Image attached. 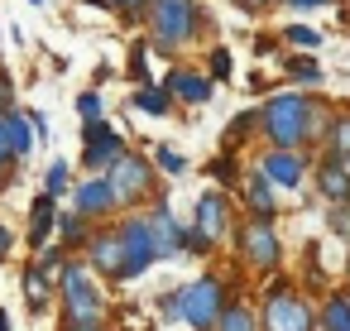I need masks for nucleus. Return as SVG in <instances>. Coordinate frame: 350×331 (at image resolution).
Segmentation results:
<instances>
[{
    "label": "nucleus",
    "instance_id": "obj_1",
    "mask_svg": "<svg viewBox=\"0 0 350 331\" xmlns=\"http://www.w3.org/2000/svg\"><path fill=\"white\" fill-rule=\"evenodd\" d=\"M259 120H264V130H269V140H273L278 149H297V144L312 135V106H307L302 96H293V92L273 96Z\"/></svg>",
    "mask_w": 350,
    "mask_h": 331
},
{
    "label": "nucleus",
    "instance_id": "obj_2",
    "mask_svg": "<svg viewBox=\"0 0 350 331\" xmlns=\"http://www.w3.org/2000/svg\"><path fill=\"white\" fill-rule=\"evenodd\" d=\"M226 307H230V302H226L221 278H197V283H187V288L178 293V317H183L187 326H197V331H211Z\"/></svg>",
    "mask_w": 350,
    "mask_h": 331
},
{
    "label": "nucleus",
    "instance_id": "obj_3",
    "mask_svg": "<svg viewBox=\"0 0 350 331\" xmlns=\"http://www.w3.org/2000/svg\"><path fill=\"white\" fill-rule=\"evenodd\" d=\"M149 20H154L159 44H183V39L197 34L202 10H197V0H154V5H149Z\"/></svg>",
    "mask_w": 350,
    "mask_h": 331
},
{
    "label": "nucleus",
    "instance_id": "obj_4",
    "mask_svg": "<svg viewBox=\"0 0 350 331\" xmlns=\"http://www.w3.org/2000/svg\"><path fill=\"white\" fill-rule=\"evenodd\" d=\"M264 326L269 331H312V307L293 297L288 288H269L264 297Z\"/></svg>",
    "mask_w": 350,
    "mask_h": 331
},
{
    "label": "nucleus",
    "instance_id": "obj_5",
    "mask_svg": "<svg viewBox=\"0 0 350 331\" xmlns=\"http://www.w3.org/2000/svg\"><path fill=\"white\" fill-rule=\"evenodd\" d=\"M120 245H125L120 278H139V274L159 259V250H154V226H149V221H125V226H120Z\"/></svg>",
    "mask_w": 350,
    "mask_h": 331
},
{
    "label": "nucleus",
    "instance_id": "obj_6",
    "mask_svg": "<svg viewBox=\"0 0 350 331\" xmlns=\"http://www.w3.org/2000/svg\"><path fill=\"white\" fill-rule=\"evenodd\" d=\"M63 302H68V317L72 321H101V293L87 283V274L77 264L63 269Z\"/></svg>",
    "mask_w": 350,
    "mask_h": 331
},
{
    "label": "nucleus",
    "instance_id": "obj_7",
    "mask_svg": "<svg viewBox=\"0 0 350 331\" xmlns=\"http://www.w3.org/2000/svg\"><path fill=\"white\" fill-rule=\"evenodd\" d=\"M111 187H116V202H139L154 192V178H149V163L139 154H120L116 168H111Z\"/></svg>",
    "mask_w": 350,
    "mask_h": 331
},
{
    "label": "nucleus",
    "instance_id": "obj_8",
    "mask_svg": "<svg viewBox=\"0 0 350 331\" xmlns=\"http://www.w3.org/2000/svg\"><path fill=\"white\" fill-rule=\"evenodd\" d=\"M240 250H245V259H250V264L269 269V264L278 259V235H273V226H269L264 216H254V221L240 230Z\"/></svg>",
    "mask_w": 350,
    "mask_h": 331
},
{
    "label": "nucleus",
    "instance_id": "obj_9",
    "mask_svg": "<svg viewBox=\"0 0 350 331\" xmlns=\"http://www.w3.org/2000/svg\"><path fill=\"white\" fill-rule=\"evenodd\" d=\"M226 221H230L226 197H221V192H202V197H197V230L216 245V240L226 235Z\"/></svg>",
    "mask_w": 350,
    "mask_h": 331
},
{
    "label": "nucleus",
    "instance_id": "obj_10",
    "mask_svg": "<svg viewBox=\"0 0 350 331\" xmlns=\"http://www.w3.org/2000/svg\"><path fill=\"white\" fill-rule=\"evenodd\" d=\"M120 154H125V149H120L116 130H111L106 120H92V125H87V163L101 168V163H116Z\"/></svg>",
    "mask_w": 350,
    "mask_h": 331
},
{
    "label": "nucleus",
    "instance_id": "obj_11",
    "mask_svg": "<svg viewBox=\"0 0 350 331\" xmlns=\"http://www.w3.org/2000/svg\"><path fill=\"white\" fill-rule=\"evenodd\" d=\"M92 264L111 278H120V264H125V245H120V226L116 230H101L92 235Z\"/></svg>",
    "mask_w": 350,
    "mask_h": 331
},
{
    "label": "nucleus",
    "instance_id": "obj_12",
    "mask_svg": "<svg viewBox=\"0 0 350 331\" xmlns=\"http://www.w3.org/2000/svg\"><path fill=\"white\" fill-rule=\"evenodd\" d=\"M149 226H154V250H159V259H173V254L183 250V230H178L168 202H159V211L149 216Z\"/></svg>",
    "mask_w": 350,
    "mask_h": 331
},
{
    "label": "nucleus",
    "instance_id": "obj_13",
    "mask_svg": "<svg viewBox=\"0 0 350 331\" xmlns=\"http://www.w3.org/2000/svg\"><path fill=\"white\" fill-rule=\"evenodd\" d=\"M111 207H116L111 178H92V183L77 187V216H101V211H111Z\"/></svg>",
    "mask_w": 350,
    "mask_h": 331
},
{
    "label": "nucleus",
    "instance_id": "obj_14",
    "mask_svg": "<svg viewBox=\"0 0 350 331\" xmlns=\"http://www.w3.org/2000/svg\"><path fill=\"white\" fill-rule=\"evenodd\" d=\"M264 178H269V183H283V187H297V183H302V159H297L293 149H273V154L264 159Z\"/></svg>",
    "mask_w": 350,
    "mask_h": 331
},
{
    "label": "nucleus",
    "instance_id": "obj_15",
    "mask_svg": "<svg viewBox=\"0 0 350 331\" xmlns=\"http://www.w3.org/2000/svg\"><path fill=\"white\" fill-rule=\"evenodd\" d=\"M317 187H321L326 202H350V168H345V159H326Z\"/></svg>",
    "mask_w": 350,
    "mask_h": 331
},
{
    "label": "nucleus",
    "instance_id": "obj_16",
    "mask_svg": "<svg viewBox=\"0 0 350 331\" xmlns=\"http://www.w3.org/2000/svg\"><path fill=\"white\" fill-rule=\"evenodd\" d=\"M0 125H5V144H10V154H15V159H25V154L34 149V125H29L25 116L5 111V116H0Z\"/></svg>",
    "mask_w": 350,
    "mask_h": 331
},
{
    "label": "nucleus",
    "instance_id": "obj_17",
    "mask_svg": "<svg viewBox=\"0 0 350 331\" xmlns=\"http://www.w3.org/2000/svg\"><path fill=\"white\" fill-rule=\"evenodd\" d=\"M245 197H250V207H254V216H273V183L264 178V173H254L250 183H245Z\"/></svg>",
    "mask_w": 350,
    "mask_h": 331
},
{
    "label": "nucleus",
    "instance_id": "obj_18",
    "mask_svg": "<svg viewBox=\"0 0 350 331\" xmlns=\"http://www.w3.org/2000/svg\"><path fill=\"white\" fill-rule=\"evenodd\" d=\"M58 226V211H53V197H39L34 202V216H29V240L34 245H44V235Z\"/></svg>",
    "mask_w": 350,
    "mask_h": 331
},
{
    "label": "nucleus",
    "instance_id": "obj_19",
    "mask_svg": "<svg viewBox=\"0 0 350 331\" xmlns=\"http://www.w3.org/2000/svg\"><path fill=\"white\" fill-rule=\"evenodd\" d=\"M49 293H53V283H49L44 264H29V269H25V297H29V307L39 312V307L49 302Z\"/></svg>",
    "mask_w": 350,
    "mask_h": 331
},
{
    "label": "nucleus",
    "instance_id": "obj_20",
    "mask_svg": "<svg viewBox=\"0 0 350 331\" xmlns=\"http://www.w3.org/2000/svg\"><path fill=\"white\" fill-rule=\"evenodd\" d=\"M168 92H178L183 101H206V96H211V82H202V77H192V72H173V77H168Z\"/></svg>",
    "mask_w": 350,
    "mask_h": 331
},
{
    "label": "nucleus",
    "instance_id": "obj_21",
    "mask_svg": "<svg viewBox=\"0 0 350 331\" xmlns=\"http://www.w3.org/2000/svg\"><path fill=\"white\" fill-rule=\"evenodd\" d=\"M321 331H350V297H331L326 312H321Z\"/></svg>",
    "mask_w": 350,
    "mask_h": 331
},
{
    "label": "nucleus",
    "instance_id": "obj_22",
    "mask_svg": "<svg viewBox=\"0 0 350 331\" xmlns=\"http://www.w3.org/2000/svg\"><path fill=\"white\" fill-rule=\"evenodd\" d=\"M216 331H254V317L245 307H226L221 321H216Z\"/></svg>",
    "mask_w": 350,
    "mask_h": 331
},
{
    "label": "nucleus",
    "instance_id": "obj_23",
    "mask_svg": "<svg viewBox=\"0 0 350 331\" xmlns=\"http://www.w3.org/2000/svg\"><path fill=\"white\" fill-rule=\"evenodd\" d=\"M135 106H139V111H149V116L173 111V106H168V92H154V87H149V92H135Z\"/></svg>",
    "mask_w": 350,
    "mask_h": 331
},
{
    "label": "nucleus",
    "instance_id": "obj_24",
    "mask_svg": "<svg viewBox=\"0 0 350 331\" xmlns=\"http://www.w3.org/2000/svg\"><path fill=\"white\" fill-rule=\"evenodd\" d=\"M331 149H336V159H350V120L331 125Z\"/></svg>",
    "mask_w": 350,
    "mask_h": 331
},
{
    "label": "nucleus",
    "instance_id": "obj_25",
    "mask_svg": "<svg viewBox=\"0 0 350 331\" xmlns=\"http://www.w3.org/2000/svg\"><path fill=\"white\" fill-rule=\"evenodd\" d=\"M288 72H293L297 82H321V68H317L312 58H293V63H288Z\"/></svg>",
    "mask_w": 350,
    "mask_h": 331
},
{
    "label": "nucleus",
    "instance_id": "obj_26",
    "mask_svg": "<svg viewBox=\"0 0 350 331\" xmlns=\"http://www.w3.org/2000/svg\"><path fill=\"white\" fill-rule=\"evenodd\" d=\"M77 111L87 116V125L101 120V96H96V92H82V96H77Z\"/></svg>",
    "mask_w": 350,
    "mask_h": 331
},
{
    "label": "nucleus",
    "instance_id": "obj_27",
    "mask_svg": "<svg viewBox=\"0 0 350 331\" xmlns=\"http://www.w3.org/2000/svg\"><path fill=\"white\" fill-rule=\"evenodd\" d=\"M288 39H293L297 49H317V39H321V34H317V29H307V25H293V29H288Z\"/></svg>",
    "mask_w": 350,
    "mask_h": 331
},
{
    "label": "nucleus",
    "instance_id": "obj_28",
    "mask_svg": "<svg viewBox=\"0 0 350 331\" xmlns=\"http://www.w3.org/2000/svg\"><path fill=\"white\" fill-rule=\"evenodd\" d=\"M58 192H68V163L49 168V197H58Z\"/></svg>",
    "mask_w": 350,
    "mask_h": 331
},
{
    "label": "nucleus",
    "instance_id": "obj_29",
    "mask_svg": "<svg viewBox=\"0 0 350 331\" xmlns=\"http://www.w3.org/2000/svg\"><path fill=\"white\" fill-rule=\"evenodd\" d=\"M58 230H63L68 245H77L82 240V216H58Z\"/></svg>",
    "mask_w": 350,
    "mask_h": 331
},
{
    "label": "nucleus",
    "instance_id": "obj_30",
    "mask_svg": "<svg viewBox=\"0 0 350 331\" xmlns=\"http://www.w3.org/2000/svg\"><path fill=\"white\" fill-rule=\"evenodd\" d=\"M130 72H135L139 82L149 77V58H144V44H135V49H130Z\"/></svg>",
    "mask_w": 350,
    "mask_h": 331
},
{
    "label": "nucleus",
    "instance_id": "obj_31",
    "mask_svg": "<svg viewBox=\"0 0 350 331\" xmlns=\"http://www.w3.org/2000/svg\"><path fill=\"white\" fill-rule=\"evenodd\" d=\"M211 72H216V77H230V53H226V49L211 53Z\"/></svg>",
    "mask_w": 350,
    "mask_h": 331
},
{
    "label": "nucleus",
    "instance_id": "obj_32",
    "mask_svg": "<svg viewBox=\"0 0 350 331\" xmlns=\"http://www.w3.org/2000/svg\"><path fill=\"white\" fill-rule=\"evenodd\" d=\"M159 163H163V168H168V173H183V159H178V154H168V149H163V154H159Z\"/></svg>",
    "mask_w": 350,
    "mask_h": 331
},
{
    "label": "nucleus",
    "instance_id": "obj_33",
    "mask_svg": "<svg viewBox=\"0 0 350 331\" xmlns=\"http://www.w3.org/2000/svg\"><path fill=\"white\" fill-rule=\"evenodd\" d=\"M5 106H10V77L0 72V116H5Z\"/></svg>",
    "mask_w": 350,
    "mask_h": 331
},
{
    "label": "nucleus",
    "instance_id": "obj_34",
    "mask_svg": "<svg viewBox=\"0 0 350 331\" xmlns=\"http://www.w3.org/2000/svg\"><path fill=\"white\" fill-rule=\"evenodd\" d=\"M331 226H336L340 235H350V216H345V211H336V216H331Z\"/></svg>",
    "mask_w": 350,
    "mask_h": 331
},
{
    "label": "nucleus",
    "instance_id": "obj_35",
    "mask_svg": "<svg viewBox=\"0 0 350 331\" xmlns=\"http://www.w3.org/2000/svg\"><path fill=\"white\" fill-rule=\"evenodd\" d=\"M63 331H101V326H96V321H72V317H68V326H63Z\"/></svg>",
    "mask_w": 350,
    "mask_h": 331
},
{
    "label": "nucleus",
    "instance_id": "obj_36",
    "mask_svg": "<svg viewBox=\"0 0 350 331\" xmlns=\"http://www.w3.org/2000/svg\"><path fill=\"white\" fill-rule=\"evenodd\" d=\"M293 10H312V5H331V0H288Z\"/></svg>",
    "mask_w": 350,
    "mask_h": 331
},
{
    "label": "nucleus",
    "instance_id": "obj_37",
    "mask_svg": "<svg viewBox=\"0 0 350 331\" xmlns=\"http://www.w3.org/2000/svg\"><path fill=\"white\" fill-rule=\"evenodd\" d=\"M10 159V144H5V125H0V163Z\"/></svg>",
    "mask_w": 350,
    "mask_h": 331
},
{
    "label": "nucleus",
    "instance_id": "obj_38",
    "mask_svg": "<svg viewBox=\"0 0 350 331\" xmlns=\"http://www.w3.org/2000/svg\"><path fill=\"white\" fill-rule=\"evenodd\" d=\"M5 250H10V230H5V226H0V254H5Z\"/></svg>",
    "mask_w": 350,
    "mask_h": 331
},
{
    "label": "nucleus",
    "instance_id": "obj_39",
    "mask_svg": "<svg viewBox=\"0 0 350 331\" xmlns=\"http://www.w3.org/2000/svg\"><path fill=\"white\" fill-rule=\"evenodd\" d=\"M111 5H125V10H135V5H144V0H111Z\"/></svg>",
    "mask_w": 350,
    "mask_h": 331
},
{
    "label": "nucleus",
    "instance_id": "obj_40",
    "mask_svg": "<svg viewBox=\"0 0 350 331\" xmlns=\"http://www.w3.org/2000/svg\"><path fill=\"white\" fill-rule=\"evenodd\" d=\"M240 5H245V10H259V5H269V0H240Z\"/></svg>",
    "mask_w": 350,
    "mask_h": 331
},
{
    "label": "nucleus",
    "instance_id": "obj_41",
    "mask_svg": "<svg viewBox=\"0 0 350 331\" xmlns=\"http://www.w3.org/2000/svg\"><path fill=\"white\" fill-rule=\"evenodd\" d=\"M0 331H10V317H5V312H0Z\"/></svg>",
    "mask_w": 350,
    "mask_h": 331
},
{
    "label": "nucleus",
    "instance_id": "obj_42",
    "mask_svg": "<svg viewBox=\"0 0 350 331\" xmlns=\"http://www.w3.org/2000/svg\"><path fill=\"white\" fill-rule=\"evenodd\" d=\"M345 168H350V159H345Z\"/></svg>",
    "mask_w": 350,
    "mask_h": 331
}]
</instances>
